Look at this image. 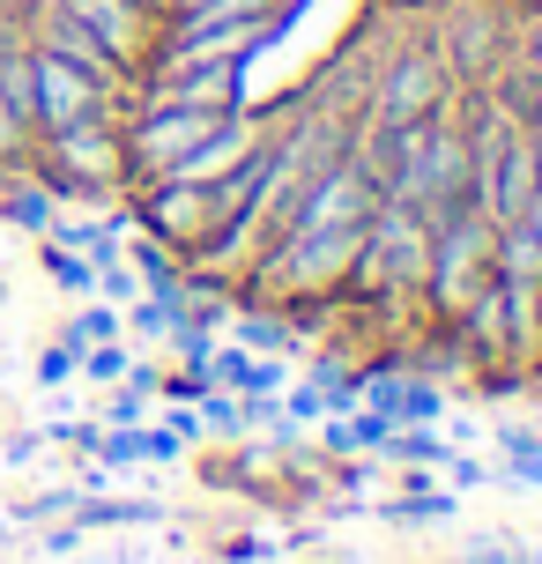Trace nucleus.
Masks as SVG:
<instances>
[{"instance_id": "obj_1", "label": "nucleus", "mask_w": 542, "mask_h": 564, "mask_svg": "<svg viewBox=\"0 0 542 564\" xmlns=\"http://www.w3.org/2000/svg\"><path fill=\"white\" fill-rule=\"evenodd\" d=\"M468 141H460V119L431 112L416 127H394V149H387V171H379V200L394 208H416V216H446V208H468Z\"/></svg>"}, {"instance_id": "obj_2", "label": "nucleus", "mask_w": 542, "mask_h": 564, "mask_svg": "<svg viewBox=\"0 0 542 564\" xmlns=\"http://www.w3.org/2000/svg\"><path fill=\"white\" fill-rule=\"evenodd\" d=\"M454 89H460V75H454V59H446V45L416 37V45H401L365 83V119L371 127H416V119L446 112Z\"/></svg>"}, {"instance_id": "obj_3", "label": "nucleus", "mask_w": 542, "mask_h": 564, "mask_svg": "<svg viewBox=\"0 0 542 564\" xmlns=\"http://www.w3.org/2000/svg\"><path fill=\"white\" fill-rule=\"evenodd\" d=\"M490 216L468 200V208H446L438 224H431V268H424V290L438 312H460L476 290L490 282Z\"/></svg>"}, {"instance_id": "obj_4", "label": "nucleus", "mask_w": 542, "mask_h": 564, "mask_svg": "<svg viewBox=\"0 0 542 564\" xmlns=\"http://www.w3.org/2000/svg\"><path fill=\"white\" fill-rule=\"evenodd\" d=\"M45 178H53L59 194H105L127 178V141H119L112 112H83L67 119V127H45Z\"/></svg>"}, {"instance_id": "obj_5", "label": "nucleus", "mask_w": 542, "mask_h": 564, "mask_svg": "<svg viewBox=\"0 0 542 564\" xmlns=\"http://www.w3.org/2000/svg\"><path fill=\"white\" fill-rule=\"evenodd\" d=\"M424 268H431V216L379 200L365 224V246L349 260V275L371 282V290H424Z\"/></svg>"}, {"instance_id": "obj_6", "label": "nucleus", "mask_w": 542, "mask_h": 564, "mask_svg": "<svg viewBox=\"0 0 542 564\" xmlns=\"http://www.w3.org/2000/svg\"><path fill=\"white\" fill-rule=\"evenodd\" d=\"M238 112H194V105H142V119L127 127V171L134 178H156V171H172L178 156H194L200 141H216Z\"/></svg>"}, {"instance_id": "obj_7", "label": "nucleus", "mask_w": 542, "mask_h": 564, "mask_svg": "<svg viewBox=\"0 0 542 564\" xmlns=\"http://www.w3.org/2000/svg\"><path fill=\"white\" fill-rule=\"evenodd\" d=\"M438 45L454 59L460 83H490L506 53H513V23H506V0H460L454 15L438 23Z\"/></svg>"}, {"instance_id": "obj_8", "label": "nucleus", "mask_w": 542, "mask_h": 564, "mask_svg": "<svg viewBox=\"0 0 542 564\" xmlns=\"http://www.w3.org/2000/svg\"><path fill=\"white\" fill-rule=\"evenodd\" d=\"M30 83H37V134L67 127V119H83V112H112V89L97 83V75H83L75 59L45 53V45H30Z\"/></svg>"}, {"instance_id": "obj_9", "label": "nucleus", "mask_w": 542, "mask_h": 564, "mask_svg": "<svg viewBox=\"0 0 542 564\" xmlns=\"http://www.w3.org/2000/svg\"><path fill=\"white\" fill-rule=\"evenodd\" d=\"M59 15H75L89 37H105L127 67H142L156 45V0H53Z\"/></svg>"}, {"instance_id": "obj_10", "label": "nucleus", "mask_w": 542, "mask_h": 564, "mask_svg": "<svg viewBox=\"0 0 542 564\" xmlns=\"http://www.w3.org/2000/svg\"><path fill=\"white\" fill-rule=\"evenodd\" d=\"M23 37H30V45H45V53H59V59H75V67H83V75H97L105 89H119L127 75H134V67H127V59L105 45V37H89L75 15H59L53 0H45V8H37V15L23 23Z\"/></svg>"}, {"instance_id": "obj_11", "label": "nucleus", "mask_w": 542, "mask_h": 564, "mask_svg": "<svg viewBox=\"0 0 542 564\" xmlns=\"http://www.w3.org/2000/svg\"><path fill=\"white\" fill-rule=\"evenodd\" d=\"M490 275L513 282V290H535L542 282V246H535V230L520 224V216L490 230Z\"/></svg>"}, {"instance_id": "obj_12", "label": "nucleus", "mask_w": 542, "mask_h": 564, "mask_svg": "<svg viewBox=\"0 0 542 564\" xmlns=\"http://www.w3.org/2000/svg\"><path fill=\"white\" fill-rule=\"evenodd\" d=\"M208 379H224V387H238V394H275L283 387V365L275 357H260V349H224V357H208Z\"/></svg>"}, {"instance_id": "obj_13", "label": "nucleus", "mask_w": 542, "mask_h": 564, "mask_svg": "<svg viewBox=\"0 0 542 564\" xmlns=\"http://www.w3.org/2000/svg\"><path fill=\"white\" fill-rule=\"evenodd\" d=\"M0 105L23 119L30 134H37V83H30V45H8V53H0Z\"/></svg>"}, {"instance_id": "obj_14", "label": "nucleus", "mask_w": 542, "mask_h": 564, "mask_svg": "<svg viewBox=\"0 0 542 564\" xmlns=\"http://www.w3.org/2000/svg\"><path fill=\"white\" fill-rule=\"evenodd\" d=\"M379 460H446V438H431L424 423H409V431H387V446H379Z\"/></svg>"}, {"instance_id": "obj_15", "label": "nucleus", "mask_w": 542, "mask_h": 564, "mask_svg": "<svg viewBox=\"0 0 542 564\" xmlns=\"http://www.w3.org/2000/svg\"><path fill=\"white\" fill-rule=\"evenodd\" d=\"M238 349H260V357H275V349H290V327L275 319V312H246V319H238Z\"/></svg>"}, {"instance_id": "obj_16", "label": "nucleus", "mask_w": 542, "mask_h": 564, "mask_svg": "<svg viewBox=\"0 0 542 564\" xmlns=\"http://www.w3.org/2000/svg\"><path fill=\"white\" fill-rule=\"evenodd\" d=\"M394 416L401 423H438V416H446V394L416 379V387H401V409H394Z\"/></svg>"}, {"instance_id": "obj_17", "label": "nucleus", "mask_w": 542, "mask_h": 564, "mask_svg": "<svg viewBox=\"0 0 542 564\" xmlns=\"http://www.w3.org/2000/svg\"><path fill=\"white\" fill-rule=\"evenodd\" d=\"M75 357H83V371L89 379H127V349H119V341H89V349H75Z\"/></svg>"}, {"instance_id": "obj_18", "label": "nucleus", "mask_w": 542, "mask_h": 564, "mask_svg": "<svg viewBox=\"0 0 542 564\" xmlns=\"http://www.w3.org/2000/svg\"><path fill=\"white\" fill-rule=\"evenodd\" d=\"M387 520H446L454 512V498L446 490H416V498H401V506H379Z\"/></svg>"}, {"instance_id": "obj_19", "label": "nucleus", "mask_w": 542, "mask_h": 564, "mask_svg": "<svg viewBox=\"0 0 542 564\" xmlns=\"http://www.w3.org/2000/svg\"><path fill=\"white\" fill-rule=\"evenodd\" d=\"M119 335V312H83V319H75V327H67V349H89V341H112Z\"/></svg>"}, {"instance_id": "obj_20", "label": "nucleus", "mask_w": 542, "mask_h": 564, "mask_svg": "<svg viewBox=\"0 0 542 564\" xmlns=\"http://www.w3.org/2000/svg\"><path fill=\"white\" fill-rule=\"evenodd\" d=\"M513 59L528 67V75H542V8L528 15V23H513Z\"/></svg>"}, {"instance_id": "obj_21", "label": "nucleus", "mask_w": 542, "mask_h": 564, "mask_svg": "<svg viewBox=\"0 0 542 564\" xmlns=\"http://www.w3.org/2000/svg\"><path fill=\"white\" fill-rule=\"evenodd\" d=\"M468 564H528V557H520L513 535H476L468 542Z\"/></svg>"}, {"instance_id": "obj_22", "label": "nucleus", "mask_w": 542, "mask_h": 564, "mask_svg": "<svg viewBox=\"0 0 542 564\" xmlns=\"http://www.w3.org/2000/svg\"><path fill=\"white\" fill-rule=\"evenodd\" d=\"M53 238H59V246H83V253H105V246H112V230H105V224H53Z\"/></svg>"}, {"instance_id": "obj_23", "label": "nucleus", "mask_w": 542, "mask_h": 564, "mask_svg": "<svg viewBox=\"0 0 542 564\" xmlns=\"http://www.w3.org/2000/svg\"><path fill=\"white\" fill-rule=\"evenodd\" d=\"M8 216H15V224H30V230L53 224V208H45V194H37V186H30V194H8Z\"/></svg>"}, {"instance_id": "obj_24", "label": "nucleus", "mask_w": 542, "mask_h": 564, "mask_svg": "<svg viewBox=\"0 0 542 564\" xmlns=\"http://www.w3.org/2000/svg\"><path fill=\"white\" fill-rule=\"evenodd\" d=\"M343 431H349V446H371V453H379V446H387V431H394V416H379V409H371V416L343 423Z\"/></svg>"}, {"instance_id": "obj_25", "label": "nucleus", "mask_w": 542, "mask_h": 564, "mask_svg": "<svg viewBox=\"0 0 542 564\" xmlns=\"http://www.w3.org/2000/svg\"><path fill=\"white\" fill-rule=\"evenodd\" d=\"M134 327H142V335H172V327H178V312L164 305V297H142V305H134Z\"/></svg>"}, {"instance_id": "obj_26", "label": "nucleus", "mask_w": 542, "mask_h": 564, "mask_svg": "<svg viewBox=\"0 0 542 564\" xmlns=\"http://www.w3.org/2000/svg\"><path fill=\"white\" fill-rule=\"evenodd\" d=\"M23 149H30V127H23L15 112H8V105H0V164H15Z\"/></svg>"}, {"instance_id": "obj_27", "label": "nucleus", "mask_w": 542, "mask_h": 564, "mask_svg": "<svg viewBox=\"0 0 542 564\" xmlns=\"http://www.w3.org/2000/svg\"><path fill=\"white\" fill-rule=\"evenodd\" d=\"M105 520H156V506H83V528H105Z\"/></svg>"}, {"instance_id": "obj_28", "label": "nucleus", "mask_w": 542, "mask_h": 564, "mask_svg": "<svg viewBox=\"0 0 542 564\" xmlns=\"http://www.w3.org/2000/svg\"><path fill=\"white\" fill-rule=\"evenodd\" d=\"M200 423H216V431H238V423H246V409H238V401H208V394H200Z\"/></svg>"}, {"instance_id": "obj_29", "label": "nucleus", "mask_w": 542, "mask_h": 564, "mask_svg": "<svg viewBox=\"0 0 542 564\" xmlns=\"http://www.w3.org/2000/svg\"><path fill=\"white\" fill-rule=\"evenodd\" d=\"M67 371H75V349H53V357H45V365H37V379H45V387H59V379H67Z\"/></svg>"}, {"instance_id": "obj_30", "label": "nucleus", "mask_w": 542, "mask_h": 564, "mask_svg": "<svg viewBox=\"0 0 542 564\" xmlns=\"http://www.w3.org/2000/svg\"><path fill=\"white\" fill-rule=\"evenodd\" d=\"M53 275H59V282H75V290H89V282H97L83 260H67V253H53Z\"/></svg>"}, {"instance_id": "obj_31", "label": "nucleus", "mask_w": 542, "mask_h": 564, "mask_svg": "<svg viewBox=\"0 0 542 564\" xmlns=\"http://www.w3.org/2000/svg\"><path fill=\"white\" fill-rule=\"evenodd\" d=\"M520 224L535 230V246H542V178H535V194H528V208H520Z\"/></svg>"}, {"instance_id": "obj_32", "label": "nucleus", "mask_w": 542, "mask_h": 564, "mask_svg": "<svg viewBox=\"0 0 542 564\" xmlns=\"http://www.w3.org/2000/svg\"><path fill=\"white\" fill-rule=\"evenodd\" d=\"M8 45H23V23H15V15L0 8V53H8Z\"/></svg>"}, {"instance_id": "obj_33", "label": "nucleus", "mask_w": 542, "mask_h": 564, "mask_svg": "<svg viewBox=\"0 0 542 564\" xmlns=\"http://www.w3.org/2000/svg\"><path fill=\"white\" fill-rule=\"evenodd\" d=\"M156 8H172V15H186V8H200V0H156Z\"/></svg>"}, {"instance_id": "obj_34", "label": "nucleus", "mask_w": 542, "mask_h": 564, "mask_svg": "<svg viewBox=\"0 0 542 564\" xmlns=\"http://www.w3.org/2000/svg\"><path fill=\"white\" fill-rule=\"evenodd\" d=\"M528 305H535V319H542V282H535V297H528Z\"/></svg>"}, {"instance_id": "obj_35", "label": "nucleus", "mask_w": 542, "mask_h": 564, "mask_svg": "<svg viewBox=\"0 0 542 564\" xmlns=\"http://www.w3.org/2000/svg\"><path fill=\"white\" fill-rule=\"evenodd\" d=\"M535 564H542V550H535Z\"/></svg>"}, {"instance_id": "obj_36", "label": "nucleus", "mask_w": 542, "mask_h": 564, "mask_svg": "<svg viewBox=\"0 0 542 564\" xmlns=\"http://www.w3.org/2000/svg\"><path fill=\"white\" fill-rule=\"evenodd\" d=\"M535 438H542V431H535Z\"/></svg>"}]
</instances>
